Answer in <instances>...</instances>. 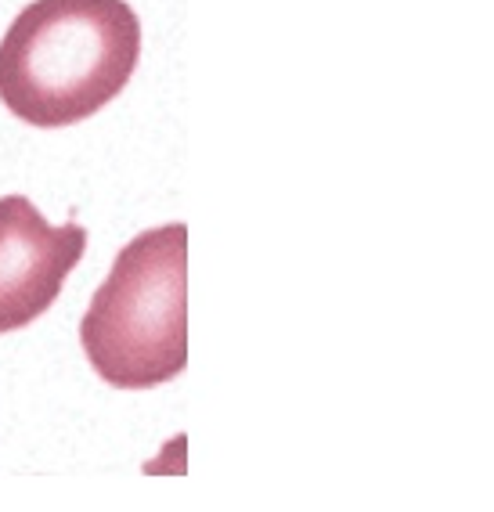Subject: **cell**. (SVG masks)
Wrapping results in <instances>:
<instances>
[{
	"mask_svg": "<svg viewBox=\"0 0 494 512\" xmlns=\"http://www.w3.org/2000/svg\"><path fill=\"white\" fill-rule=\"evenodd\" d=\"M138 62L127 0H33L0 40V101L33 127H73L123 94Z\"/></svg>",
	"mask_w": 494,
	"mask_h": 512,
	"instance_id": "obj_1",
	"label": "cell"
},
{
	"mask_svg": "<svg viewBox=\"0 0 494 512\" xmlns=\"http://www.w3.org/2000/svg\"><path fill=\"white\" fill-rule=\"evenodd\" d=\"M83 354L116 390H152L188 368V228L163 224L119 249L80 321Z\"/></svg>",
	"mask_w": 494,
	"mask_h": 512,
	"instance_id": "obj_2",
	"label": "cell"
},
{
	"mask_svg": "<svg viewBox=\"0 0 494 512\" xmlns=\"http://www.w3.org/2000/svg\"><path fill=\"white\" fill-rule=\"evenodd\" d=\"M87 253L76 220L51 228L26 195L0 199V336L26 329L62 293L65 278Z\"/></svg>",
	"mask_w": 494,
	"mask_h": 512,
	"instance_id": "obj_3",
	"label": "cell"
}]
</instances>
